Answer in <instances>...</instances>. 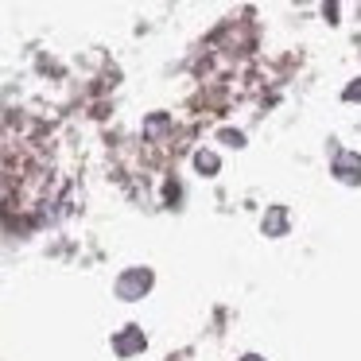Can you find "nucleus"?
<instances>
[]
</instances>
